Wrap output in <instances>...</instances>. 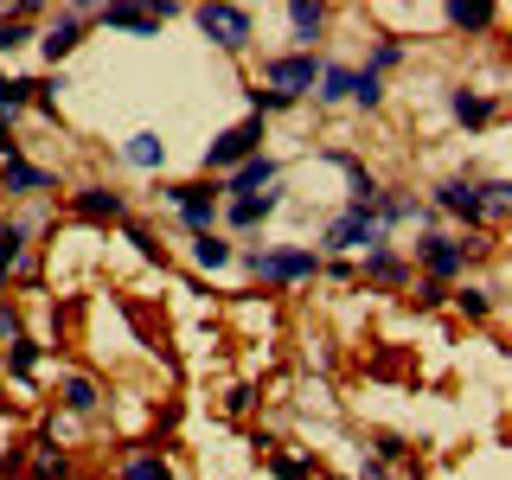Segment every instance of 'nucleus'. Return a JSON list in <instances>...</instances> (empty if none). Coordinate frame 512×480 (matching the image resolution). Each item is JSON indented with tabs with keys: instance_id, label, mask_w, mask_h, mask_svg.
I'll use <instances>...</instances> for the list:
<instances>
[{
	"instance_id": "nucleus-15",
	"label": "nucleus",
	"mask_w": 512,
	"mask_h": 480,
	"mask_svg": "<svg viewBox=\"0 0 512 480\" xmlns=\"http://www.w3.org/2000/svg\"><path fill=\"white\" fill-rule=\"evenodd\" d=\"M436 212L461 218V224H487V205H480V180H442V186H436Z\"/></svg>"
},
{
	"instance_id": "nucleus-5",
	"label": "nucleus",
	"mask_w": 512,
	"mask_h": 480,
	"mask_svg": "<svg viewBox=\"0 0 512 480\" xmlns=\"http://www.w3.org/2000/svg\"><path fill=\"white\" fill-rule=\"evenodd\" d=\"M199 32L218 45V52H250L256 45V13L250 7H192Z\"/></svg>"
},
{
	"instance_id": "nucleus-12",
	"label": "nucleus",
	"mask_w": 512,
	"mask_h": 480,
	"mask_svg": "<svg viewBox=\"0 0 512 480\" xmlns=\"http://www.w3.org/2000/svg\"><path fill=\"white\" fill-rule=\"evenodd\" d=\"M71 212L90 218V224H128V192H116V186H77Z\"/></svg>"
},
{
	"instance_id": "nucleus-3",
	"label": "nucleus",
	"mask_w": 512,
	"mask_h": 480,
	"mask_svg": "<svg viewBox=\"0 0 512 480\" xmlns=\"http://www.w3.org/2000/svg\"><path fill=\"white\" fill-rule=\"evenodd\" d=\"M320 64L327 58H314V52H276V58H263V90H276L282 103H301L320 84Z\"/></svg>"
},
{
	"instance_id": "nucleus-4",
	"label": "nucleus",
	"mask_w": 512,
	"mask_h": 480,
	"mask_svg": "<svg viewBox=\"0 0 512 480\" xmlns=\"http://www.w3.org/2000/svg\"><path fill=\"white\" fill-rule=\"evenodd\" d=\"M167 192V205L180 212V224L192 237H205V231H218V212H224V192L218 180H186V186H160Z\"/></svg>"
},
{
	"instance_id": "nucleus-33",
	"label": "nucleus",
	"mask_w": 512,
	"mask_h": 480,
	"mask_svg": "<svg viewBox=\"0 0 512 480\" xmlns=\"http://www.w3.org/2000/svg\"><path fill=\"white\" fill-rule=\"evenodd\" d=\"M244 96H250V116H256V122H263V116H282V109H288L282 96H276V90H263V84H256V90H244Z\"/></svg>"
},
{
	"instance_id": "nucleus-25",
	"label": "nucleus",
	"mask_w": 512,
	"mask_h": 480,
	"mask_svg": "<svg viewBox=\"0 0 512 480\" xmlns=\"http://www.w3.org/2000/svg\"><path fill=\"white\" fill-rule=\"evenodd\" d=\"M26 269V237H20V224H7L0 231V295H7V282Z\"/></svg>"
},
{
	"instance_id": "nucleus-32",
	"label": "nucleus",
	"mask_w": 512,
	"mask_h": 480,
	"mask_svg": "<svg viewBox=\"0 0 512 480\" xmlns=\"http://www.w3.org/2000/svg\"><path fill=\"white\" fill-rule=\"evenodd\" d=\"M269 468H276V480H308V461H301V455H282V448H269Z\"/></svg>"
},
{
	"instance_id": "nucleus-17",
	"label": "nucleus",
	"mask_w": 512,
	"mask_h": 480,
	"mask_svg": "<svg viewBox=\"0 0 512 480\" xmlns=\"http://www.w3.org/2000/svg\"><path fill=\"white\" fill-rule=\"evenodd\" d=\"M365 282H372V288H410L416 276H410V263H404V256H397L391 244H384V250H372V256H365Z\"/></svg>"
},
{
	"instance_id": "nucleus-30",
	"label": "nucleus",
	"mask_w": 512,
	"mask_h": 480,
	"mask_svg": "<svg viewBox=\"0 0 512 480\" xmlns=\"http://www.w3.org/2000/svg\"><path fill=\"white\" fill-rule=\"evenodd\" d=\"M352 103H359V109H378L384 103V77H372V71H359V64H352Z\"/></svg>"
},
{
	"instance_id": "nucleus-22",
	"label": "nucleus",
	"mask_w": 512,
	"mask_h": 480,
	"mask_svg": "<svg viewBox=\"0 0 512 480\" xmlns=\"http://www.w3.org/2000/svg\"><path fill=\"white\" fill-rule=\"evenodd\" d=\"M314 103H352V64H320Z\"/></svg>"
},
{
	"instance_id": "nucleus-26",
	"label": "nucleus",
	"mask_w": 512,
	"mask_h": 480,
	"mask_svg": "<svg viewBox=\"0 0 512 480\" xmlns=\"http://www.w3.org/2000/svg\"><path fill=\"white\" fill-rule=\"evenodd\" d=\"M231 244H224V237L218 231H205V237H192V263H199V269H212V276H218V269H231Z\"/></svg>"
},
{
	"instance_id": "nucleus-14",
	"label": "nucleus",
	"mask_w": 512,
	"mask_h": 480,
	"mask_svg": "<svg viewBox=\"0 0 512 480\" xmlns=\"http://www.w3.org/2000/svg\"><path fill=\"white\" fill-rule=\"evenodd\" d=\"M276 212H282V186H269V192H256V199H224L218 224H231V231H256V224H269Z\"/></svg>"
},
{
	"instance_id": "nucleus-28",
	"label": "nucleus",
	"mask_w": 512,
	"mask_h": 480,
	"mask_svg": "<svg viewBox=\"0 0 512 480\" xmlns=\"http://www.w3.org/2000/svg\"><path fill=\"white\" fill-rule=\"evenodd\" d=\"M7 372L20 378V384H32V372H39V340H26V333H20V340L7 346Z\"/></svg>"
},
{
	"instance_id": "nucleus-16",
	"label": "nucleus",
	"mask_w": 512,
	"mask_h": 480,
	"mask_svg": "<svg viewBox=\"0 0 512 480\" xmlns=\"http://www.w3.org/2000/svg\"><path fill=\"white\" fill-rule=\"evenodd\" d=\"M448 116H455L461 128H487L493 116H500V103H493L487 90H448Z\"/></svg>"
},
{
	"instance_id": "nucleus-6",
	"label": "nucleus",
	"mask_w": 512,
	"mask_h": 480,
	"mask_svg": "<svg viewBox=\"0 0 512 480\" xmlns=\"http://www.w3.org/2000/svg\"><path fill=\"white\" fill-rule=\"evenodd\" d=\"M320 244H327L333 256H352V250L372 256V250L391 244V237L378 231V218H372V212H333V218H327V231H320Z\"/></svg>"
},
{
	"instance_id": "nucleus-37",
	"label": "nucleus",
	"mask_w": 512,
	"mask_h": 480,
	"mask_svg": "<svg viewBox=\"0 0 512 480\" xmlns=\"http://www.w3.org/2000/svg\"><path fill=\"white\" fill-rule=\"evenodd\" d=\"M20 333H26V327H20V308H7V301H0V340L13 346V340H20Z\"/></svg>"
},
{
	"instance_id": "nucleus-35",
	"label": "nucleus",
	"mask_w": 512,
	"mask_h": 480,
	"mask_svg": "<svg viewBox=\"0 0 512 480\" xmlns=\"http://www.w3.org/2000/svg\"><path fill=\"white\" fill-rule=\"evenodd\" d=\"M442 295H448V288H442V282H429V276H423V282H410V301H416V308H442Z\"/></svg>"
},
{
	"instance_id": "nucleus-24",
	"label": "nucleus",
	"mask_w": 512,
	"mask_h": 480,
	"mask_svg": "<svg viewBox=\"0 0 512 480\" xmlns=\"http://www.w3.org/2000/svg\"><path fill=\"white\" fill-rule=\"evenodd\" d=\"M32 109V77H7L0 71V122L13 128V116H26Z\"/></svg>"
},
{
	"instance_id": "nucleus-20",
	"label": "nucleus",
	"mask_w": 512,
	"mask_h": 480,
	"mask_svg": "<svg viewBox=\"0 0 512 480\" xmlns=\"http://www.w3.org/2000/svg\"><path fill=\"white\" fill-rule=\"evenodd\" d=\"M442 20L455 32H493V26H500V7H493V0H474V7H468V0H461V7H442Z\"/></svg>"
},
{
	"instance_id": "nucleus-21",
	"label": "nucleus",
	"mask_w": 512,
	"mask_h": 480,
	"mask_svg": "<svg viewBox=\"0 0 512 480\" xmlns=\"http://www.w3.org/2000/svg\"><path fill=\"white\" fill-rule=\"evenodd\" d=\"M288 26H295L301 52H314V39L327 32V7H320V0H295V7H288Z\"/></svg>"
},
{
	"instance_id": "nucleus-9",
	"label": "nucleus",
	"mask_w": 512,
	"mask_h": 480,
	"mask_svg": "<svg viewBox=\"0 0 512 480\" xmlns=\"http://www.w3.org/2000/svg\"><path fill=\"white\" fill-rule=\"evenodd\" d=\"M173 13H180V7H173V0H160V7H96V20H103L109 32H128V39H154Z\"/></svg>"
},
{
	"instance_id": "nucleus-18",
	"label": "nucleus",
	"mask_w": 512,
	"mask_h": 480,
	"mask_svg": "<svg viewBox=\"0 0 512 480\" xmlns=\"http://www.w3.org/2000/svg\"><path fill=\"white\" fill-rule=\"evenodd\" d=\"M122 160H128L135 173H160V167H167V141H160L154 128H141V135L122 141Z\"/></svg>"
},
{
	"instance_id": "nucleus-13",
	"label": "nucleus",
	"mask_w": 512,
	"mask_h": 480,
	"mask_svg": "<svg viewBox=\"0 0 512 480\" xmlns=\"http://www.w3.org/2000/svg\"><path fill=\"white\" fill-rule=\"evenodd\" d=\"M372 218H378V231L391 237L397 224H429V218H436V205H423V199H416V192H378Z\"/></svg>"
},
{
	"instance_id": "nucleus-23",
	"label": "nucleus",
	"mask_w": 512,
	"mask_h": 480,
	"mask_svg": "<svg viewBox=\"0 0 512 480\" xmlns=\"http://www.w3.org/2000/svg\"><path fill=\"white\" fill-rule=\"evenodd\" d=\"M32 480H71V461H64L58 448H52V429L32 442Z\"/></svg>"
},
{
	"instance_id": "nucleus-19",
	"label": "nucleus",
	"mask_w": 512,
	"mask_h": 480,
	"mask_svg": "<svg viewBox=\"0 0 512 480\" xmlns=\"http://www.w3.org/2000/svg\"><path fill=\"white\" fill-rule=\"evenodd\" d=\"M58 404L71 410V416H96L103 391H96V378H84V372H64V378H58Z\"/></svg>"
},
{
	"instance_id": "nucleus-2",
	"label": "nucleus",
	"mask_w": 512,
	"mask_h": 480,
	"mask_svg": "<svg viewBox=\"0 0 512 480\" xmlns=\"http://www.w3.org/2000/svg\"><path fill=\"white\" fill-rule=\"evenodd\" d=\"M263 141H269V128L256 122V116H244L237 128H224V135H212V148H205V173H212V180H224V173H237L244 160H256V154H263Z\"/></svg>"
},
{
	"instance_id": "nucleus-38",
	"label": "nucleus",
	"mask_w": 512,
	"mask_h": 480,
	"mask_svg": "<svg viewBox=\"0 0 512 480\" xmlns=\"http://www.w3.org/2000/svg\"><path fill=\"white\" fill-rule=\"evenodd\" d=\"M224 404H231V416H250V410H256V391H250V384H237Z\"/></svg>"
},
{
	"instance_id": "nucleus-29",
	"label": "nucleus",
	"mask_w": 512,
	"mask_h": 480,
	"mask_svg": "<svg viewBox=\"0 0 512 480\" xmlns=\"http://www.w3.org/2000/svg\"><path fill=\"white\" fill-rule=\"evenodd\" d=\"M122 480H173V468H167V455H148V448H141V455L122 461Z\"/></svg>"
},
{
	"instance_id": "nucleus-39",
	"label": "nucleus",
	"mask_w": 512,
	"mask_h": 480,
	"mask_svg": "<svg viewBox=\"0 0 512 480\" xmlns=\"http://www.w3.org/2000/svg\"><path fill=\"white\" fill-rule=\"evenodd\" d=\"M26 474V448H7V461H0V480H20Z\"/></svg>"
},
{
	"instance_id": "nucleus-34",
	"label": "nucleus",
	"mask_w": 512,
	"mask_h": 480,
	"mask_svg": "<svg viewBox=\"0 0 512 480\" xmlns=\"http://www.w3.org/2000/svg\"><path fill=\"white\" fill-rule=\"evenodd\" d=\"M26 39H32V26H26V20H13V13H7V20H0V58H7V52H20Z\"/></svg>"
},
{
	"instance_id": "nucleus-40",
	"label": "nucleus",
	"mask_w": 512,
	"mask_h": 480,
	"mask_svg": "<svg viewBox=\"0 0 512 480\" xmlns=\"http://www.w3.org/2000/svg\"><path fill=\"white\" fill-rule=\"evenodd\" d=\"M0 160H20V141H13V128L0 122Z\"/></svg>"
},
{
	"instance_id": "nucleus-11",
	"label": "nucleus",
	"mask_w": 512,
	"mask_h": 480,
	"mask_svg": "<svg viewBox=\"0 0 512 480\" xmlns=\"http://www.w3.org/2000/svg\"><path fill=\"white\" fill-rule=\"evenodd\" d=\"M276 180H282V160H276V154H256V160H244L237 173H224L218 192H224V199H256V192H269Z\"/></svg>"
},
{
	"instance_id": "nucleus-7",
	"label": "nucleus",
	"mask_w": 512,
	"mask_h": 480,
	"mask_svg": "<svg viewBox=\"0 0 512 480\" xmlns=\"http://www.w3.org/2000/svg\"><path fill=\"white\" fill-rule=\"evenodd\" d=\"M416 263H423V276L429 282H455V276H468V263H474V244H455V237H442V231H429L423 244H416Z\"/></svg>"
},
{
	"instance_id": "nucleus-36",
	"label": "nucleus",
	"mask_w": 512,
	"mask_h": 480,
	"mask_svg": "<svg viewBox=\"0 0 512 480\" xmlns=\"http://www.w3.org/2000/svg\"><path fill=\"white\" fill-rule=\"evenodd\" d=\"M372 448H378V461H410V442L404 436H378Z\"/></svg>"
},
{
	"instance_id": "nucleus-41",
	"label": "nucleus",
	"mask_w": 512,
	"mask_h": 480,
	"mask_svg": "<svg viewBox=\"0 0 512 480\" xmlns=\"http://www.w3.org/2000/svg\"><path fill=\"white\" fill-rule=\"evenodd\" d=\"M7 224H13V218H7V212H0V231H7Z\"/></svg>"
},
{
	"instance_id": "nucleus-10",
	"label": "nucleus",
	"mask_w": 512,
	"mask_h": 480,
	"mask_svg": "<svg viewBox=\"0 0 512 480\" xmlns=\"http://www.w3.org/2000/svg\"><path fill=\"white\" fill-rule=\"evenodd\" d=\"M0 192L7 199H45V192H58V173L52 167H32V160H0Z\"/></svg>"
},
{
	"instance_id": "nucleus-8",
	"label": "nucleus",
	"mask_w": 512,
	"mask_h": 480,
	"mask_svg": "<svg viewBox=\"0 0 512 480\" xmlns=\"http://www.w3.org/2000/svg\"><path fill=\"white\" fill-rule=\"evenodd\" d=\"M90 20H96V7H84V0H77V7H58V13H52V26L32 32V39H39V52L58 64V58H71L77 45H84V26H90Z\"/></svg>"
},
{
	"instance_id": "nucleus-27",
	"label": "nucleus",
	"mask_w": 512,
	"mask_h": 480,
	"mask_svg": "<svg viewBox=\"0 0 512 480\" xmlns=\"http://www.w3.org/2000/svg\"><path fill=\"white\" fill-rule=\"evenodd\" d=\"M404 52H410L404 39H378L372 52H365V64H359V71H372V77H391L397 64H404Z\"/></svg>"
},
{
	"instance_id": "nucleus-1",
	"label": "nucleus",
	"mask_w": 512,
	"mask_h": 480,
	"mask_svg": "<svg viewBox=\"0 0 512 480\" xmlns=\"http://www.w3.org/2000/svg\"><path fill=\"white\" fill-rule=\"evenodd\" d=\"M244 269L256 282H276V288H295V282H314L320 276V256L308 244H276V250H250Z\"/></svg>"
},
{
	"instance_id": "nucleus-31",
	"label": "nucleus",
	"mask_w": 512,
	"mask_h": 480,
	"mask_svg": "<svg viewBox=\"0 0 512 480\" xmlns=\"http://www.w3.org/2000/svg\"><path fill=\"white\" fill-rule=\"evenodd\" d=\"M455 308L461 314H474V320H487L500 301H493V288H455Z\"/></svg>"
}]
</instances>
